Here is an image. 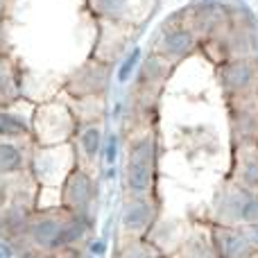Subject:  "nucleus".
<instances>
[{"mask_svg":"<svg viewBox=\"0 0 258 258\" xmlns=\"http://www.w3.org/2000/svg\"><path fill=\"white\" fill-rule=\"evenodd\" d=\"M150 163H152V145L150 141H143L134 147L129 159V183L134 190H143L150 183Z\"/></svg>","mask_w":258,"mask_h":258,"instance_id":"1","label":"nucleus"},{"mask_svg":"<svg viewBox=\"0 0 258 258\" xmlns=\"http://www.w3.org/2000/svg\"><path fill=\"white\" fill-rule=\"evenodd\" d=\"M222 249L229 258H242L249 254V242L238 233H227L222 236Z\"/></svg>","mask_w":258,"mask_h":258,"instance_id":"2","label":"nucleus"},{"mask_svg":"<svg viewBox=\"0 0 258 258\" xmlns=\"http://www.w3.org/2000/svg\"><path fill=\"white\" fill-rule=\"evenodd\" d=\"M249 80H251V68L247 66V63H236V66H231L227 73V82L233 89H242Z\"/></svg>","mask_w":258,"mask_h":258,"instance_id":"3","label":"nucleus"},{"mask_svg":"<svg viewBox=\"0 0 258 258\" xmlns=\"http://www.w3.org/2000/svg\"><path fill=\"white\" fill-rule=\"evenodd\" d=\"M190 34L188 32H177V34H170L168 41H165V48H168V52L172 54H183L186 50H190Z\"/></svg>","mask_w":258,"mask_h":258,"instance_id":"4","label":"nucleus"},{"mask_svg":"<svg viewBox=\"0 0 258 258\" xmlns=\"http://www.w3.org/2000/svg\"><path fill=\"white\" fill-rule=\"evenodd\" d=\"M18 163H21V154L16 147L0 145V172H9V170L18 168Z\"/></svg>","mask_w":258,"mask_h":258,"instance_id":"5","label":"nucleus"},{"mask_svg":"<svg viewBox=\"0 0 258 258\" xmlns=\"http://www.w3.org/2000/svg\"><path fill=\"white\" fill-rule=\"evenodd\" d=\"M36 240L43 242V245H54L57 242V236H59V227L54 222H43L36 227Z\"/></svg>","mask_w":258,"mask_h":258,"instance_id":"6","label":"nucleus"},{"mask_svg":"<svg viewBox=\"0 0 258 258\" xmlns=\"http://www.w3.org/2000/svg\"><path fill=\"white\" fill-rule=\"evenodd\" d=\"M25 125L18 118L9 116V113H0V134L3 136H14V134H23Z\"/></svg>","mask_w":258,"mask_h":258,"instance_id":"7","label":"nucleus"},{"mask_svg":"<svg viewBox=\"0 0 258 258\" xmlns=\"http://www.w3.org/2000/svg\"><path fill=\"white\" fill-rule=\"evenodd\" d=\"M86 197H89V183H86L82 177H77L71 186V200L73 202H84Z\"/></svg>","mask_w":258,"mask_h":258,"instance_id":"8","label":"nucleus"},{"mask_svg":"<svg viewBox=\"0 0 258 258\" xmlns=\"http://www.w3.org/2000/svg\"><path fill=\"white\" fill-rule=\"evenodd\" d=\"M82 143H84L86 154L93 156L95 152H98V145H100V132L98 129H89V132L84 134V138H82Z\"/></svg>","mask_w":258,"mask_h":258,"instance_id":"9","label":"nucleus"},{"mask_svg":"<svg viewBox=\"0 0 258 258\" xmlns=\"http://www.w3.org/2000/svg\"><path fill=\"white\" fill-rule=\"evenodd\" d=\"M141 59V50H134L132 54L125 59V63H122V68H120V73H118V80L120 82H125L129 75H132V71H134V66H136V61Z\"/></svg>","mask_w":258,"mask_h":258,"instance_id":"10","label":"nucleus"},{"mask_svg":"<svg viewBox=\"0 0 258 258\" xmlns=\"http://www.w3.org/2000/svg\"><path fill=\"white\" fill-rule=\"evenodd\" d=\"M122 7V0H100V9L102 12H116Z\"/></svg>","mask_w":258,"mask_h":258,"instance_id":"11","label":"nucleus"},{"mask_svg":"<svg viewBox=\"0 0 258 258\" xmlns=\"http://www.w3.org/2000/svg\"><path fill=\"white\" fill-rule=\"evenodd\" d=\"M116 159V138H109V147H107V161Z\"/></svg>","mask_w":258,"mask_h":258,"instance_id":"12","label":"nucleus"}]
</instances>
